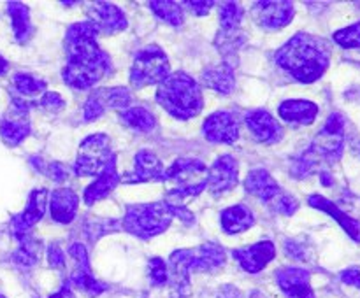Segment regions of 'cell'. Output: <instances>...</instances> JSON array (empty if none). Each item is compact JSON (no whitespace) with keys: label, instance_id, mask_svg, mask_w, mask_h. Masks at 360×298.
I'll list each match as a JSON object with an SVG mask.
<instances>
[{"label":"cell","instance_id":"cell-1","mask_svg":"<svg viewBox=\"0 0 360 298\" xmlns=\"http://www.w3.org/2000/svg\"><path fill=\"white\" fill-rule=\"evenodd\" d=\"M98 30L90 21L72 23L65 34L67 63L62 70L65 84L74 90H88L111 72V58L97 42Z\"/></svg>","mask_w":360,"mask_h":298},{"label":"cell","instance_id":"cell-2","mask_svg":"<svg viewBox=\"0 0 360 298\" xmlns=\"http://www.w3.org/2000/svg\"><path fill=\"white\" fill-rule=\"evenodd\" d=\"M276 63L301 83H315L330 63V46L316 35L299 32L276 53Z\"/></svg>","mask_w":360,"mask_h":298},{"label":"cell","instance_id":"cell-3","mask_svg":"<svg viewBox=\"0 0 360 298\" xmlns=\"http://www.w3.org/2000/svg\"><path fill=\"white\" fill-rule=\"evenodd\" d=\"M345 147V118L340 112L329 116L323 128L316 133L311 146L292 165V174L297 179L306 177L322 163H336Z\"/></svg>","mask_w":360,"mask_h":298},{"label":"cell","instance_id":"cell-4","mask_svg":"<svg viewBox=\"0 0 360 298\" xmlns=\"http://www.w3.org/2000/svg\"><path fill=\"white\" fill-rule=\"evenodd\" d=\"M157 102L176 119L195 118L204 107L199 83L186 72L169 74L157 88Z\"/></svg>","mask_w":360,"mask_h":298},{"label":"cell","instance_id":"cell-5","mask_svg":"<svg viewBox=\"0 0 360 298\" xmlns=\"http://www.w3.org/2000/svg\"><path fill=\"white\" fill-rule=\"evenodd\" d=\"M164 182L171 205H179L183 198H193L207 188V167L197 158H179L165 168Z\"/></svg>","mask_w":360,"mask_h":298},{"label":"cell","instance_id":"cell-6","mask_svg":"<svg viewBox=\"0 0 360 298\" xmlns=\"http://www.w3.org/2000/svg\"><path fill=\"white\" fill-rule=\"evenodd\" d=\"M172 219H174V212L167 202L134 203V205H127L122 230L148 241V238L164 233L171 226Z\"/></svg>","mask_w":360,"mask_h":298},{"label":"cell","instance_id":"cell-7","mask_svg":"<svg viewBox=\"0 0 360 298\" xmlns=\"http://www.w3.org/2000/svg\"><path fill=\"white\" fill-rule=\"evenodd\" d=\"M171 72L169 58L164 49L157 44H148L137 51L130 67V86L141 88L160 84Z\"/></svg>","mask_w":360,"mask_h":298},{"label":"cell","instance_id":"cell-8","mask_svg":"<svg viewBox=\"0 0 360 298\" xmlns=\"http://www.w3.org/2000/svg\"><path fill=\"white\" fill-rule=\"evenodd\" d=\"M115 156L109 137L105 133H91L81 142L76 163H74V172L79 177L98 175Z\"/></svg>","mask_w":360,"mask_h":298},{"label":"cell","instance_id":"cell-9","mask_svg":"<svg viewBox=\"0 0 360 298\" xmlns=\"http://www.w3.org/2000/svg\"><path fill=\"white\" fill-rule=\"evenodd\" d=\"M132 104V97L130 91L123 86L115 88H101V90L91 91L88 100L84 102L83 116L84 121L91 123L95 119L101 118L108 109H115V111H123Z\"/></svg>","mask_w":360,"mask_h":298},{"label":"cell","instance_id":"cell-10","mask_svg":"<svg viewBox=\"0 0 360 298\" xmlns=\"http://www.w3.org/2000/svg\"><path fill=\"white\" fill-rule=\"evenodd\" d=\"M69 256L74 259V269L70 272L69 284L76 286L77 290L84 291L88 297H98L108 290V284L101 283L94 277L90 269V262H88V252L81 242H74L69 248Z\"/></svg>","mask_w":360,"mask_h":298},{"label":"cell","instance_id":"cell-11","mask_svg":"<svg viewBox=\"0 0 360 298\" xmlns=\"http://www.w3.org/2000/svg\"><path fill=\"white\" fill-rule=\"evenodd\" d=\"M30 133V116H28V104L13 98L7 107L6 114L0 121V137L7 146H18Z\"/></svg>","mask_w":360,"mask_h":298},{"label":"cell","instance_id":"cell-12","mask_svg":"<svg viewBox=\"0 0 360 298\" xmlns=\"http://www.w3.org/2000/svg\"><path fill=\"white\" fill-rule=\"evenodd\" d=\"M294 4L287 0L280 2H257L252 9V16L257 23L267 30H280L294 20Z\"/></svg>","mask_w":360,"mask_h":298},{"label":"cell","instance_id":"cell-13","mask_svg":"<svg viewBox=\"0 0 360 298\" xmlns=\"http://www.w3.org/2000/svg\"><path fill=\"white\" fill-rule=\"evenodd\" d=\"M238 175L239 165L236 158L231 154H224L217 158V161L207 168V189L213 195L231 191L238 186Z\"/></svg>","mask_w":360,"mask_h":298},{"label":"cell","instance_id":"cell-14","mask_svg":"<svg viewBox=\"0 0 360 298\" xmlns=\"http://www.w3.org/2000/svg\"><path fill=\"white\" fill-rule=\"evenodd\" d=\"M88 18L90 23L97 28L98 34L115 35L127 28V18L120 7L109 2H94L88 6Z\"/></svg>","mask_w":360,"mask_h":298},{"label":"cell","instance_id":"cell-15","mask_svg":"<svg viewBox=\"0 0 360 298\" xmlns=\"http://www.w3.org/2000/svg\"><path fill=\"white\" fill-rule=\"evenodd\" d=\"M245 188L250 195L257 196L262 202H266L267 205L276 209L278 203L281 202L287 191L281 189V186L274 181L273 175L266 170V168H255V170L250 172L246 175L245 181Z\"/></svg>","mask_w":360,"mask_h":298},{"label":"cell","instance_id":"cell-16","mask_svg":"<svg viewBox=\"0 0 360 298\" xmlns=\"http://www.w3.org/2000/svg\"><path fill=\"white\" fill-rule=\"evenodd\" d=\"M245 123L253 139L262 144H274L283 139V126L266 109H253L246 112Z\"/></svg>","mask_w":360,"mask_h":298},{"label":"cell","instance_id":"cell-17","mask_svg":"<svg viewBox=\"0 0 360 298\" xmlns=\"http://www.w3.org/2000/svg\"><path fill=\"white\" fill-rule=\"evenodd\" d=\"M202 133L210 142L234 144L239 139V126L232 112L217 111L206 118Z\"/></svg>","mask_w":360,"mask_h":298},{"label":"cell","instance_id":"cell-18","mask_svg":"<svg viewBox=\"0 0 360 298\" xmlns=\"http://www.w3.org/2000/svg\"><path fill=\"white\" fill-rule=\"evenodd\" d=\"M190 249H178L169 256V286H171V298H190L192 294V283H190L188 269Z\"/></svg>","mask_w":360,"mask_h":298},{"label":"cell","instance_id":"cell-19","mask_svg":"<svg viewBox=\"0 0 360 298\" xmlns=\"http://www.w3.org/2000/svg\"><path fill=\"white\" fill-rule=\"evenodd\" d=\"M165 177V167L157 154L151 151H139L134 158V167L132 170L127 175H123L122 181L127 184H137V182H164Z\"/></svg>","mask_w":360,"mask_h":298},{"label":"cell","instance_id":"cell-20","mask_svg":"<svg viewBox=\"0 0 360 298\" xmlns=\"http://www.w3.org/2000/svg\"><path fill=\"white\" fill-rule=\"evenodd\" d=\"M46 200H48V189L39 188L30 193L27 207L13 217V233L16 235V238L30 233V228L42 219L46 212Z\"/></svg>","mask_w":360,"mask_h":298},{"label":"cell","instance_id":"cell-21","mask_svg":"<svg viewBox=\"0 0 360 298\" xmlns=\"http://www.w3.org/2000/svg\"><path fill=\"white\" fill-rule=\"evenodd\" d=\"M232 256L243 266V270H246L248 273H257L266 269L269 262H273L276 256V248L271 241H262L253 245L234 249Z\"/></svg>","mask_w":360,"mask_h":298},{"label":"cell","instance_id":"cell-22","mask_svg":"<svg viewBox=\"0 0 360 298\" xmlns=\"http://www.w3.org/2000/svg\"><path fill=\"white\" fill-rule=\"evenodd\" d=\"M276 283L288 298H315L308 270L283 266L276 272Z\"/></svg>","mask_w":360,"mask_h":298},{"label":"cell","instance_id":"cell-23","mask_svg":"<svg viewBox=\"0 0 360 298\" xmlns=\"http://www.w3.org/2000/svg\"><path fill=\"white\" fill-rule=\"evenodd\" d=\"M225 251L221 245L214 242L199 245L195 249H190L188 252V269L190 272H217L218 269L225 265Z\"/></svg>","mask_w":360,"mask_h":298},{"label":"cell","instance_id":"cell-24","mask_svg":"<svg viewBox=\"0 0 360 298\" xmlns=\"http://www.w3.org/2000/svg\"><path fill=\"white\" fill-rule=\"evenodd\" d=\"M122 177L118 175V170H116V156L109 161L104 167V170L97 175L94 182L84 189L83 200L86 205H94V203L101 202V200L108 198L112 191H115L116 186L120 184Z\"/></svg>","mask_w":360,"mask_h":298},{"label":"cell","instance_id":"cell-25","mask_svg":"<svg viewBox=\"0 0 360 298\" xmlns=\"http://www.w3.org/2000/svg\"><path fill=\"white\" fill-rule=\"evenodd\" d=\"M77 205H79V196L72 189L60 188L49 195V209H51L53 221L56 223H70L76 217Z\"/></svg>","mask_w":360,"mask_h":298},{"label":"cell","instance_id":"cell-26","mask_svg":"<svg viewBox=\"0 0 360 298\" xmlns=\"http://www.w3.org/2000/svg\"><path fill=\"white\" fill-rule=\"evenodd\" d=\"M278 114L290 125H311L319 116V105L309 100H285L278 107Z\"/></svg>","mask_w":360,"mask_h":298},{"label":"cell","instance_id":"cell-27","mask_svg":"<svg viewBox=\"0 0 360 298\" xmlns=\"http://www.w3.org/2000/svg\"><path fill=\"white\" fill-rule=\"evenodd\" d=\"M308 203L311 207H315V209H319V210H322V212L333 216L334 219L341 224V228H343V230L347 231L352 238H355V241L360 242V223L357 219H354L352 216H348L347 212H343V210H341L336 203L330 202V200H327L326 196H322V195L308 196Z\"/></svg>","mask_w":360,"mask_h":298},{"label":"cell","instance_id":"cell-28","mask_svg":"<svg viewBox=\"0 0 360 298\" xmlns=\"http://www.w3.org/2000/svg\"><path fill=\"white\" fill-rule=\"evenodd\" d=\"M202 83L206 84L211 90L218 91L221 95L232 93L236 86V77H234V63L224 62L220 65L207 67L202 70Z\"/></svg>","mask_w":360,"mask_h":298},{"label":"cell","instance_id":"cell-29","mask_svg":"<svg viewBox=\"0 0 360 298\" xmlns=\"http://www.w3.org/2000/svg\"><path fill=\"white\" fill-rule=\"evenodd\" d=\"M220 223L221 228L229 235H236L250 230L253 226V223H255V217H253V212L250 210V207H246L245 203H238V205L227 207L225 210H221Z\"/></svg>","mask_w":360,"mask_h":298},{"label":"cell","instance_id":"cell-30","mask_svg":"<svg viewBox=\"0 0 360 298\" xmlns=\"http://www.w3.org/2000/svg\"><path fill=\"white\" fill-rule=\"evenodd\" d=\"M13 86L14 90H16V97L14 98L25 102V104H30V102H35V104H37L42 98V95L46 93L44 81L32 76V74H14Z\"/></svg>","mask_w":360,"mask_h":298},{"label":"cell","instance_id":"cell-31","mask_svg":"<svg viewBox=\"0 0 360 298\" xmlns=\"http://www.w3.org/2000/svg\"><path fill=\"white\" fill-rule=\"evenodd\" d=\"M118 116L127 126L141 133H150L155 128V125H157L153 112L148 111L143 105H129L127 109L120 111Z\"/></svg>","mask_w":360,"mask_h":298},{"label":"cell","instance_id":"cell-32","mask_svg":"<svg viewBox=\"0 0 360 298\" xmlns=\"http://www.w3.org/2000/svg\"><path fill=\"white\" fill-rule=\"evenodd\" d=\"M7 11H9L11 21H13L14 37H16L20 44H25L32 37V34H34L28 7L21 2H9L7 4Z\"/></svg>","mask_w":360,"mask_h":298},{"label":"cell","instance_id":"cell-33","mask_svg":"<svg viewBox=\"0 0 360 298\" xmlns=\"http://www.w3.org/2000/svg\"><path fill=\"white\" fill-rule=\"evenodd\" d=\"M18 241H20V248H18L16 252L13 255L14 263L23 266V269H30V266H34L35 263L41 259L42 242L39 241V238L32 237L30 233L18 238Z\"/></svg>","mask_w":360,"mask_h":298},{"label":"cell","instance_id":"cell-34","mask_svg":"<svg viewBox=\"0 0 360 298\" xmlns=\"http://www.w3.org/2000/svg\"><path fill=\"white\" fill-rule=\"evenodd\" d=\"M150 7L160 20L172 25V27H181L185 23L183 4L171 2V0H165V2L164 0H153V2H150Z\"/></svg>","mask_w":360,"mask_h":298},{"label":"cell","instance_id":"cell-35","mask_svg":"<svg viewBox=\"0 0 360 298\" xmlns=\"http://www.w3.org/2000/svg\"><path fill=\"white\" fill-rule=\"evenodd\" d=\"M245 9L238 2L220 4V30H238L241 28Z\"/></svg>","mask_w":360,"mask_h":298},{"label":"cell","instance_id":"cell-36","mask_svg":"<svg viewBox=\"0 0 360 298\" xmlns=\"http://www.w3.org/2000/svg\"><path fill=\"white\" fill-rule=\"evenodd\" d=\"M118 230H122V223H118L116 219H95L94 217L84 223V235L90 242H97L104 235Z\"/></svg>","mask_w":360,"mask_h":298},{"label":"cell","instance_id":"cell-37","mask_svg":"<svg viewBox=\"0 0 360 298\" xmlns=\"http://www.w3.org/2000/svg\"><path fill=\"white\" fill-rule=\"evenodd\" d=\"M32 163L37 167L39 172L46 174L49 179H53V181L62 182V181H65V179H69V174H70L69 167H65V165L60 163V161H46L44 163V160H42V158L34 156L32 158Z\"/></svg>","mask_w":360,"mask_h":298},{"label":"cell","instance_id":"cell-38","mask_svg":"<svg viewBox=\"0 0 360 298\" xmlns=\"http://www.w3.org/2000/svg\"><path fill=\"white\" fill-rule=\"evenodd\" d=\"M334 42L345 49H360V21L350 25L347 28H341L333 35Z\"/></svg>","mask_w":360,"mask_h":298},{"label":"cell","instance_id":"cell-39","mask_svg":"<svg viewBox=\"0 0 360 298\" xmlns=\"http://www.w3.org/2000/svg\"><path fill=\"white\" fill-rule=\"evenodd\" d=\"M148 277H150L153 286H164L169 280L167 263L162 258H151L148 263Z\"/></svg>","mask_w":360,"mask_h":298},{"label":"cell","instance_id":"cell-40","mask_svg":"<svg viewBox=\"0 0 360 298\" xmlns=\"http://www.w3.org/2000/svg\"><path fill=\"white\" fill-rule=\"evenodd\" d=\"M37 105L53 114V112H60L63 107H65V100H63L56 91H46V93L42 95L41 100L37 102Z\"/></svg>","mask_w":360,"mask_h":298},{"label":"cell","instance_id":"cell-41","mask_svg":"<svg viewBox=\"0 0 360 298\" xmlns=\"http://www.w3.org/2000/svg\"><path fill=\"white\" fill-rule=\"evenodd\" d=\"M48 259L53 269H63L65 266V252L58 244H51L48 248Z\"/></svg>","mask_w":360,"mask_h":298},{"label":"cell","instance_id":"cell-42","mask_svg":"<svg viewBox=\"0 0 360 298\" xmlns=\"http://www.w3.org/2000/svg\"><path fill=\"white\" fill-rule=\"evenodd\" d=\"M341 280L360 290V266H350L341 272Z\"/></svg>","mask_w":360,"mask_h":298},{"label":"cell","instance_id":"cell-43","mask_svg":"<svg viewBox=\"0 0 360 298\" xmlns=\"http://www.w3.org/2000/svg\"><path fill=\"white\" fill-rule=\"evenodd\" d=\"M185 6H188L192 9V13L197 14V16H204V14L210 13L214 2H185Z\"/></svg>","mask_w":360,"mask_h":298},{"label":"cell","instance_id":"cell-44","mask_svg":"<svg viewBox=\"0 0 360 298\" xmlns=\"http://www.w3.org/2000/svg\"><path fill=\"white\" fill-rule=\"evenodd\" d=\"M49 298H76V297H74L72 286H70L69 283H65L62 287H60V291H56V293L51 294Z\"/></svg>","mask_w":360,"mask_h":298},{"label":"cell","instance_id":"cell-45","mask_svg":"<svg viewBox=\"0 0 360 298\" xmlns=\"http://www.w3.org/2000/svg\"><path fill=\"white\" fill-rule=\"evenodd\" d=\"M7 69H9V63H7V60L4 58V56H0V76L6 74Z\"/></svg>","mask_w":360,"mask_h":298},{"label":"cell","instance_id":"cell-46","mask_svg":"<svg viewBox=\"0 0 360 298\" xmlns=\"http://www.w3.org/2000/svg\"><path fill=\"white\" fill-rule=\"evenodd\" d=\"M252 298H264L262 297V293H259V291H255V293H253V297Z\"/></svg>","mask_w":360,"mask_h":298},{"label":"cell","instance_id":"cell-47","mask_svg":"<svg viewBox=\"0 0 360 298\" xmlns=\"http://www.w3.org/2000/svg\"><path fill=\"white\" fill-rule=\"evenodd\" d=\"M0 298H6V297H4V294H0Z\"/></svg>","mask_w":360,"mask_h":298}]
</instances>
